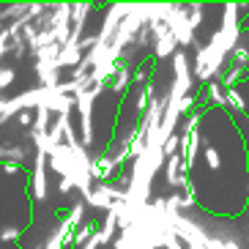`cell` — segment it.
I'll return each instance as SVG.
<instances>
[]
</instances>
